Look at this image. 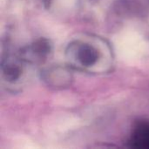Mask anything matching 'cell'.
<instances>
[{"mask_svg":"<svg viewBox=\"0 0 149 149\" xmlns=\"http://www.w3.org/2000/svg\"><path fill=\"white\" fill-rule=\"evenodd\" d=\"M65 64L73 71L104 75L113 71L115 56L111 43L100 36L84 33L72 38L64 52Z\"/></svg>","mask_w":149,"mask_h":149,"instance_id":"obj_1","label":"cell"},{"mask_svg":"<svg viewBox=\"0 0 149 149\" xmlns=\"http://www.w3.org/2000/svg\"><path fill=\"white\" fill-rule=\"evenodd\" d=\"M128 143L134 148L149 149V120L141 121L134 127Z\"/></svg>","mask_w":149,"mask_h":149,"instance_id":"obj_5","label":"cell"},{"mask_svg":"<svg viewBox=\"0 0 149 149\" xmlns=\"http://www.w3.org/2000/svg\"><path fill=\"white\" fill-rule=\"evenodd\" d=\"M72 72L73 70L66 64L50 65L40 70V76L48 86L63 89L71 86L73 79Z\"/></svg>","mask_w":149,"mask_h":149,"instance_id":"obj_4","label":"cell"},{"mask_svg":"<svg viewBox=\"0 0 149 149\" xmlns=\"http://www.w3.org/2000/svg\"><path fill=\"white\" fill-rule=\"evenodd\" d=\"M32 68L18 54L8 53L2 59L1 79L2 85L9 91H17L24 86L29 78L30 69Z\"/></svg>","mask_w":149,"mask_h":149,"instance_id":"obj_2","label":"cell"},{"mask_svg":"<svg viewBox=\"0 0 149 149\" xmlns=\"http://www.w3.org/2000/svg\"><path fill=\"white\" fill-rule=\"evenodd\" d=\"M20 57L31 67L45 65L52 54V45L46 38H38L17 51Z\"/></svg>","mask_w":149,"mask_h":149,"instance_id":"obj_3","label":"cell"}]
</instances>
